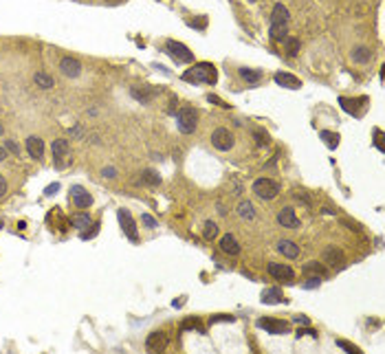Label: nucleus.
<instances>
[{"label": "nucleus", "mask_w": 385, "mask_h": 354, "mask_svg": "<svg viewBox=\"0 0 385 354\" xmlns=\"http://www.w3.org/2000/svg\"><path fill=\"white\" fill-rule=\"evenodd\" d=\"M143 180H145V183H150V185H158V183H161V178H158L156 172H152V170H145L143 172Z\"/></svg>", "instance_id": "nucleus-32"}, {"label": "nucleus", "mask_w": 385, "mask_h": 354, "mask_svg": "<svg viewBox=\"0 0 385 354\" xmlns=\"http://www.w3.org/2000/svg\"><path fill=\"white\" fill-rule=\"evenodd\" d=\"M267 271H269V275H271V277L280 279V282H286V284H293V279H295V271L291 269L288 264H277V262H269Z\"/></svg>", "instance_id": "nucleus-6"}, {"label": "nucleus", "mask_w": 385, "mask_h": 354, "mask_svg": "<svg viewBox=\"0 0 385 354\" xmlns=\"http://www.w3.org/2000/svg\"><path fill=\"white\" fill-rule=\"evenodd\" d=\"M288 18L291 13L282 3H277L273 7V11H271V24H288Z\"/></svg>", "instance_id": "nucleus-18"}, {"label": "nucleus", "mask_w": 385, "mask_h": 354, "mask_svg": "<svg viewBox=\"0 0 385 354\" xmlns=\"http://www.w3.org/2000/svg\"><path fill=\"white\" fill-rule=\"evenodd\" d=\"M249 3H258V0H249Z\"/></svg>", "instance_id": "nucleus-48"}, {"label": "nucleus", "mask_w": 385, "mask_h": 354, "mask_svg": "<svg viewBox=\"0 0 385 354\" xmlns=\"http://www.w3.org/2000/svg\"><path fill=\"white\" fill-rule=\"evenodd\" d=\"M165 49H168L170 57L174 59V62H191L194 59V53H191L187 46L176 42V40H168V44H165Z\"/></svg>", "instance_id": "nucleus-5"}, {"label": "nucleus", "mask_w": 385, "mask_h": 354, "mask_svg": "<svg viewBox=\"0 0 385 354\" xmlns=\"http://www.w3.org/2000/svg\"><path fill=\"white\" fill-rule=\"evenodd\" d=\"M220 249L227 253V255H238V253H240V244H238V240L231 236V233H227V236H222V240H220Z\"/></svg>", "instance_id": "nucleus-19"}, {"label": "nucleus", "mask_w": 385, "mask_h": 354, "mask_svg": "<svg viewBox=\"0 0 385 354\" xmlns=\"http://www.w3.org/2000/svg\"><path fill=\"white\" fill-rule=\"evenodd\" d=\"M258 328H264L267 332H271V335H284V332H288V324L277 321V319H260Z\"/></svg>", "instance_id": "nucleus-11"}, {"label": "nucleus", "mask_w": 385, "mask_h": 354, "mask_svg": "<svg viewBox=\"0 0 385 354\" xmlns=\"http://www.w3.org/2000/svg\"><path fill=\"white\" fill-rule=\"evenodd\" d=\"M102 174H104L106 178H115V176H117V170H115V168H104Z\"/></svg>", "instance_id": "nucleus-38"}, {"label": "nucleus", "mask_w": 385, "mask_h": 354, "mask_svg": "<svg viewBox=\"0 0 385 354\" xmlns=\"http://www.w3.org/2000/svg\"><path fill=\"white\" fill-rule=\"evenodd\" d=\"M350 57H352V62H357V64H368L370 59H372V51H370L368 46H357V49H352V53H350Z\"/></svg>", "instance_id": "nucleus-20"}, {"label": "nucleus", "mask_w": 385, "mask_h": 354, "mask_svg": "<svg viewBox=\"0 0 385 354\" xmlns=\"http://www.w3.org/2000/svg\"><path fill=\"white\" fill-rule=\"evenodd\" d=\"M156 95V90H150V92H145V90H139V88H132V97L137 99V102H141V104H148L152 102V97Z\"/></svg>", "instance_id": "nucleus-28"}, {"label": "nucleus", "mask_w": 385, "mask_h": 354, "mask_svg": "<svg viewBox=\"0 0 385 354\" xmlns=\"http://www.w3.org/2000/svg\"><path fill=\"white\" fill-rule=\"evenodd\" d=\"M5 194H7V180H5L3 174H0V198H3Z\"/></svg>", "instance_id": "nucleus-40"}, {"label": "nucleus", "mask_w": 385, "mask_h": 354, "mask_svg": "<svg viewBox=\"0 0 385 354\" xmlns=\"http://www.w3.org/2000/svg\"><path fill=\"white\" fill-rule=\"evenodd\" d=\"M5 150H7V152H11L13 156H20V145H18L16 141H13V139H7V141H5Z\"/></svg>", "instance_id": "nucleus-33"}, {"label": "nucleus", "mask_w": 385, "mask_h": 354, "mask_svg": "<svg viewBox=\"0 0 385 354\" xmlns=\"http://www.w3.org/2000/svg\"><path fill=\"white\" fill-rule=\"evenodd\" d=\"M196 110L194 108H183L181 112H178L176 117V125L178 130L183 132V135H191V132L196 130Z\"/></svg>", "instance_id": "nucleus-4"}, {"label": "nucleus", "mask_w": 385, "mask_h": 354, "mask_svg": "<svg viewBox=\"0 0 385 354\" xmlns=\"http://www.w3.org/2000/svg\"><path fill=\"white\" fill-rule=\"evenodd\" d=\"M5 158H7V150H5V148H0V163H3Z\"/></svg>", "instance_id": "nucleus-45"}, {"label": "nucleus", "mask_w": 385, "mask_h": 354, "mask_svg": "<svg viewBox=\"0 0 385 354\" xmlns=\"http://www.w3.org/2000/svg\"><path fill=\"white\" fill-rule=\"evenodd\" d=\"M293 321L300 324V326H310V319L306 315H297V317H293Z\"/></svg>", "instance_id": "nucleus-36"}, {"label": "nucleus", "mask_w": 385, "mask_h": 354, "mask_svg": "<svg viewBox=\"0 0 385 354\" xmlns=\"http://www.w3.org/2000/svg\"><path fill=\"white\" fill-rule=\"evenodd\" d=\"M269 36L273 38V40H284V38L288 36V24H271Z\"/></svg>", "instance_id": "nucleus-26"}, {"label": "nucleus", "mask_w": 385, "mask_h": 354, "mask_svg": "<svg viewBox=\"0 0 385 354\" xmlns=\"http://www.w3.org/2000/svg\"><path fill=\"white\" fill-rule=\"evenodd\" d=\"M324 260H326V264H330L337 271L346 269V264H348V260H346V255H343V251L339 246H328V249L324 251Z\"/></svg>", "instance_id": "nucleus-8"}, {"label": "nucleus", "mask_w": 385, "mask_h": 354, "mask_svg": "<svg viewBox=\"0 0 385 354\" xmlns=\"http://www.w3.org/2000/svg\"><path fill=\"white\" fill-rule=\"evenodd\" d=\"M183 79L187 84H209V86H214L218 82V73L214 69V64L201 62V64H194L189 71H185Z\"/></svg>", "instance_id": "nucleus-1"}, {"label": "nucleus", "mask_w": 385, "mask_h": 354, "mask_svg": "<svg viewBox=\"0 0 385 354\" xmlns=\"http://www.w3.org/2000/svg\"><path fill=\"white\" fill-rule=\"evenodd\" d=\"M33 79H36V84L40 86V88H44V90L53 88V84H55V82H53V77H51V75H46V73H42V71L36 73V77H33Z\"/></svg>", "instance_id": "nucleus-27"}, {"label": "nucleus", "mask_w": 385, "mask_h": 354, "mask_svg": "<svg viewBox=\"0 0 385 354\" xmlns=\"http://www.w3.org/2000/svg\"><path fill=\"white\" fill-rule=\"evenodd\" d=\"M141 220H143L145 227H156V220L152 218V216H148V213H145V216H141Z\"/></svg>", "instance_id": "nucleus-37"}, {"label": "nucleus", "mask_w": 385, "mask_h": 354, "mask_svg": "<svg viewBox=\"0 0 385 354\" xmlns=\"http://www.w3.org/2000/svg\"><path fill=\"white\" fill-rule=\"evenodd\" d=\"M284 51H286V55L295 57L297 53H300V40L286 36V38H284Z\"/></svg>", "instance_id": "nucleus-25"}, {"label": "nucleus", "mask_w": 385, "mask_h": 354, "mask_svg": "<svg viewBox=\"0 0 385 354\" xmlns=\"http://www.w3.org/2000/svg\"><path fill=\"white\" fill-rule=\"evenodd\" d=\"M253 194L262 200H273L280 194V185L271 178H258L253 183Z\"/></svg>", "instance_id": "nucleus-2"}, {"label": "nucleus", "mask_w": 385, "mask_h": 354, "mask_svg": "<svg viewBox=\"0 0 385 354\" xmlns=\"http://www.w3.org/2000/svg\"><path fill=\"white\" fill-rule=\"evenodd\" d=\"M277 222L282 227H286V229H297V227H300V218L295 216L293 207H284V209H280V213H277Z\"/></svg>", "instance_id": "nucleus-10"}, {"label": "nucleus", "mask_w": 385, "mask_h": 354, "mask_svg": "<svg viewBox=\"0 0 385 354\" xmlns=\"http://www.w3.org/2000/svg\"><path fill=\"white\" fill-rule=\"evenodd\" d=\"M319 137L324 139V141H326L328 148H333V150L337 148V145H339V135H333V132H328V130H322Z\"/></svg>", "instance_id": "nucleus-30"}, {"label": "nucleus", "mask_w": 385, "mask_h": 354, "mask_svg": "<svg viewBox=\"0 0 385 354\" xmlns=\"http://www.w3.org/2000/svg\"><path fill=\"white\" fill-rule=\"evenodd\" d=\"M26 152L31 158H42L44 154V141L40 137H29L26 139Z\"/></svg>", "instance_id": "nucleus-15"}, {"label": "nucleus", "mask_w": 385, "mask_h": 354, "mask_svg": "<svg viewBox=\"0 0 385 354\" xmlns=\"http://www.w3.org/2000/svg\"><path fill=\"white\" fill-rule=\"evenodd\" d=\"M117 218H119V224H121L123 233L128 236V240H132V242H137L139 240V233H137V222L132 220L130 211L128 209H119L117 211Z\"/></svg>", "instance_id": "nucleus-7"}, {"label": "nucleus", "mask_w": 385, "mask_h": 354, "mask_svg": "<svg viewBox=\"0 0 385 354\" xmlns=\"http://www.w3.org/2000/svg\"><path fill=\"white\" fill-rule=\"evenodd\" d=\"M238 216H240L242 220H253L255 218L253 205H251L249 200H240V203H238Z\"/></svg>", "instance_id": "nucleus-23"}, {"label": "nucleus", "mask_w": 385, "mask_h": 354, "mask_svg": "<svg viewBox=\"0 0 385 354\" xmlns=\"http://www.w3.org/2000/svg\"><path fill=\"white\" fill-rule=\"evenodd\" d=\"M71 222H73V227H75V229L84 231V229H88V227L92 224V220H90L88 213H77V216L71 218Z\"/></svg>", "instance_id": "nucleus-24"}, {"label": "nucleus", "mask_w": 385, "mask_h": 354, "mask_svg": "<svg viewBox=\"0 0 385 354\" xmlns=\"http://www.w3.org/2000/svg\"><path fill=\"white\" fill-rule=\"evenodd\" d=\"M304 273H313L317 277H324L326 275V269H324L319 262H308V264H304Z\"/></svg>", "instance_id": "nucleus-29"}, {"label": "nucleus", "mask_w": 385, "mask_h": 354, "mask_svg": "<svg viewBox=\"0 0 385 354\" xmlns=\"http://www.w3.org/2000/svg\"><path fill=\"white\" fill-rule=\"evenodd\" d=\"M71 198H73V203H75V207H79V209H88V207L92 205V196L84 189L82 185H73L71 187Z\"/></svg>", "instance_id": "nucleus-9"}, {"label": "nucleus", "mask_w": 385, "mask_h": 354, "mask_svg": "<svg viewBox=\"0 0 385 354\" xmlns=\"http://www.w3.org/2000/svg\"><path fill=\"white\" fill-rule=\"evenodd\" d=\"M145 348L150 352H163L168 348V337H165V332H152L148 337V341H145Z\"/></svg>", "instance_id": "nucleus-12"}, {"label": "nucleus", "mask_w": 385, "mask_h": 354, "mask_svg": "<svg viewBox=\"0 0 385 354\" xmlns=\"http://www.w3.org/2000/svg\"><path fill=\"white\" fill-rule=\"evenodd\" d=\"M3 135H5V125L0 123V137H3Z\"/></svg>", "instance_id": "nucleus-46"}, {"label": "nucleus", "mask_w": 385, "mask_h": 354, "mask_svg": "<svg viewBox=\"0 0 385 354\" xmlns=\"http://www.w3.org/2000/svg\"><path fill=\"white\" fill-rule=\"evenodd\" d=\"M234 135L227 130V128H216L214 132H211V145H214L216 150H220V152H227L234 148Z\"/></svg>", "instance_id": "nucleus-3"}, {"label": "nucleus", "mask_w": 385, "mask_h": 354, "mask_svg": "<svg viewBox=\"0 0 385 354\" xmlns=\"http://www.w3.org/2000/svg\"><path fill=\"white\" fill-rule=\"evenodd\" d=\"M59 71H62L66 77H79V73H82V64H79L75 57H62V62H59Z\"/></svg>", "instance_id": "nucleus-13"}, {"label": "nucleus", "mask_w": 385, "mask_h": 354, "mask_svg": "<svg viewBox=\"0 0 385 354\" xmlns=\"http://www.w3.org/2000/svg\"><path fill=\"white\" fill-rule=\"evenodd\" d=\"M203 236H205V240H214V238L218 236V227H216V222L207 220V222H205V229H203Z\"/></svg>", "instance_id": "nucleus-31"}, {"label": "nucleus", "mask_w": 385, "mask_h": 354, "mask_svg": "<svg viewBox=\"0 0 385 354\" xmlns=\"http://www.w3.org/2000/svg\"><path fill=\"white\" fill-rule=\"evenodd\" d=\"M255 139H258V145H267V135H260V132H255Z\"/></svg>", "instance_id": "nucleus-42"}, {"label": "nucleus", "mask_w": 385, "mask_h": 354, "mask_svg": "<svg viewBox=\"0 0 385 354\" xmlns=\"http://www.w3.org/2000/svg\"><path fill=\"white\" fill-rule=\"evenodd\" d=\"M277 251H280L284 258H288V260H295L297 255H300V246H297L293 240H280V242H277Z\"/></svg>", "instance_id": "nucleus-16"}, {"label": "nucleus", "mask_w": 385, "mask_h": 354, "mask_svg": "<svg viewBox=\"0 0 385 354\" xmlns=\"http://www.w3.org/2000/svg\"><path fill=\"white\" fill-rule=\"evenodd\" d=\"M240 77L251 86H258L262 82V71H253V69H240Z\"/></svg>", "instance_id": "nucleus-21"}, {"label": "nucleus", "mask_w": 385, "mask_h": 354, "mask_svg": "<svg viewBox=\"0 0 385 354\" xmlns=\"http://www.w3.org/2000/svg\"><path fill=\"white\" fill-rule=\"evenodd\" d=\"M0 229H3V220H0Z\"/></svg>", "instance_id": "nucleus-47"}, {"label": "nucleus", "mask_w": 385, "mask_h": 354, "mask_svg": "<svg viewBox=\"0 0 385 354\" xmlns=\"http://www.w3.org/2000/svg\"><path fill=\"white\" fill-rule=\"evenodd\" d=\"M207 99H209V102H214V104H218V106H220V108H229V106H227V104H224V102H222V99H218L216 95H209Z\"/></svg>", "instance_id": "nucleus-39"}, {"label": "nucleus", "mask_w": 385, "mask_h": 354, "mask_svg": "<svg viewBox=\"0 0 385 354\" xmlns=\"http://www.w3.org/2000/svg\"><path fill=\"white\" fill-rule=\"evenodd\" d=\"M82 135V125H75V128L71 130V137H79Z\"/></svg>", "instance_id": "nucleus-43"}, {"label": "nucleus", "mask_w": 385, "mask_h": 354, "mask_svg": "<svg viewBox=\"0 0 385 354\" xmlns=\"http://www.w3.org/2000/svg\"><path fill=\"white\" fill-rule=\"evenodd\" d=\"M69 152H71V143L66 141V139H55L51 145V154L53 158H57V161H62L64 156H69Z\"/></svg>", "instance_id": "nucleus-17"}, {"label": "nucleus", "mask_w": 385, "mask_h": 354, "mask_svg": "<svg viewBox=\"0 0 385 354\" xmlns=\"http://www.w3.org/2000/svg\"><path fill=\"white\" fill-rule=\"evenodd\" d=\"M262 302L264 304H280V302H284V295L280 288H267V291H262Z\"/></svg>", "instance_id": "nucleus-22"}, {"label": "nucleus", "mask_w": 385, "mask_h": 354, "mask_svg": "<svg viewBox=\"0 0 385 354\" xmlns=\"http://www.w3.org/2000/svg\"><path fill=\"white\" fill-rule=\"evenodd\" d=\"M337 345H339V348H343V350H348L350 354H361V352H359V348H355V345H350L348 341H337Z\"/></svg>", "instance_id": "nucleus-34"}, {"label": "nucleus", "mask_w": 385, "mask_h": 354, "mask_svg": "<svg viewBox=\"0 0 385 354\" xmlns=\"http://www.w3.org/2000/svg\"><path fill=\"white\" fill-rule=\"evenodd\" d=\"M273 79H275L277 86H282V88H291V90H295V88H300V86H302L300 77L291 75V73H275Z\"/></svg>", "instance_id": "nucleus-14"}, {"label": "nucleus", "mask_w": 385, "mask_h": 354, "mask_svg": "<svg viewBox=\"0 0 385 354\" xmlns=\"http://www.w3.org/2000/svg\"><path fill=\"white\" fill-rule=\"evenodd\" d=\"M59 189V185L55 183V185H51V187H46V194H53V191H57Z\"/></svg>", "instance_id": "nucleus-44"}, {"label": "nucleus", "mask_w": 385, "mask_h": 354, "mask_svg": "<svg viewBox=\"0 0 385 354\" xmlns=\"http://www.w3.org/2000/svg\"><path fill=\"white\" fill-rule=\"evenodd\" d=\"M304 286H306V288H317V286H319V277H317V275L315 277H308Z\"/></svg>", "instance_id": "nucleus-35"}, {"label": "nucleus", "mask_w": 385, "mask_h": 354, "mask_svg": "<svg viewBox=\"0 0 385 354\" xmlns=\"http://www.w3.org/2000/svg\"><path fill=\"white\" fill-rule=\"evenodd\" d=\"M302 335H308V337H317V332L315 330H297V337H302Z\"/></svg>", "instance_id": "nucleus-41"}]
</instances>
